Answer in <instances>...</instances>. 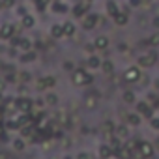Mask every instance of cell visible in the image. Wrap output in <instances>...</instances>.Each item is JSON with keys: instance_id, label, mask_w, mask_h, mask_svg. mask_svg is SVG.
Here are the masks:
<instances>
[{"instance_id": "cell-37", "label": "cell", "mask_w": 159, "mask_h": 159, "mask_svg": "<svg viewBox=\"0 0 159 159\" xmlns=\"http://www.w3.org/2000/svg\"><path fill=\"white\" fill-rule=\"evenodd\" d=\"M77 159H90V155H88V153H79Z\"/></svg>"}, {"instance_id": "cell-7", "label": "cell", "mask_w": 159, "mask_h": 159, "mask_svg": "<svg viewBox=\"0 0 159 159\" xmlns=\"http://www.w3.org/2000/svg\"><path fill=\"white\" fill-rule=\"evenodd\" d=\"M19 26H21V28H25V30H32V28L36 26V17H34L32 13L23 15V17L19 19Z\"/></svg>"}, {"instance_id": "cell-1", "label": "cell", "mask_w": 159, "mask_h": 159, "mask_svg": "<svg viewBox=\"0 0 159 159\" xmlns=\"http://www.w3.org/2000/svg\"><path fill=\"white\" fill-rule=\"evenodd\" d=\"M71 83L75 86H86V84L92 83V75L88 71H84V69H75L71 73Z\"/></svg>"}, {"instance_id": "cell-43", "label": "cell", "mask_w": 159, "mask_h": 159, "mask_svg": "<svg viewBox=\"0 0 159 159\" xmlns=\"http://www.w3.org/2000/svg\"><path fill=\"white\" fill-rule=\"evenodd\" d=\"M4 10V4H2V0H0V11H2Z\"/></svg>"}, {"instance_id": "cell-9", "label": "cell", "mask_w": 159, "mask_h": 159, "mask_svg": "<svg viewBox=\"0 0 159 159\" xmlns=\"http://www.w3.org/2000/svg\"><path fill=\"white\" fill-rule=\"evenodd\" d=\"M49 34H51L52 39H62V38H64V26H62L60 23H52V25L49 26Z\"/></svg>"}, {"instance_id": "cell-19", "label": "cell", "mask_w": 159, "mask_h": 159, "mask_svg": "<svg viewBox=\"0 0 159 159\" xmlns=\"http://www.w3.org/2000/svg\"><path fill=\"white\" fill-rule=\"evenodd\" d=\"M137 111H139V112H142L144 116L152 118V109L148 107V103H142V101H140V103H137Z\"/></svg>"}, {"instance_id": "cell-36", "label": "cell", "mask_w": 159, "mask_h": 159, "mask_svg": "<svg viewBox=\"0 0 159 159\" xmlns=\"http://www.w3.org/2000/svg\"><path fill=\"white\" fill-rule=\"evenodd\" d=\"M6 83H8L6 79H0V92H4V90H6Z\"/></svg>"}, {"instance_id": "cell-4", "label": "cell", "mask_w": 159, "mask_h": 159, "mask_svg": "<svg viewBox=\"0 0 159 159\" xmlns=\"http://www.w3.org/2000/svg\"><path fill=\"white\" fill-rule=\"evenodd\" d=\"M98 23H99V17L96 15V13H86L84 17H83V28L84 30H94L96 26H98Z\"/></svg>"}, {"instance_id": "cell-23", "label": "cell", "mask_w": 159, "mask_h": 159, "mask_svg": "<svg viewBox=\"0 0 159 159\" xmlns=\"http://www.w3.org/2000/svg\"><path fill=\"white\" fill-rule=\"evenodd\" d=\"M101 67H103L105 75H112V71H114V66H112V62H109V60L101 62Z\"/></svg>"}, {"instance_id": "cell-10", "label": "cell", "mask_w": 159, "mask_h": 159, "mask_svg": "<svg viewBox=\"0 0 159 159\" xmlns=\"http://www.w3.org/2000/svg\"><path fill=\"white\" fill-rule=\"evenodd\" d=\"M32 45H34V41L30 38H17L15 49H19L21 52H25V51H32Z\"/></svg>"}, {"instance_id": "cell-13", "label": "cell", "mask_w": 159, "mask_h": 159, "mask_svg": "<svg viewBox=\"0 0 159 159\" xmlns=\"http://www.w3.org/2000/svg\"><path fill=\"white\" fill-rule=\"evenodd\" d=\"M139 152H140L142 157H152L153 155V146L150 142H140L139 144Z\"/></svg>"}, {"instance_id": "cell-15", "label": "cell", "mask_w": 159, "mask_h": 159, "mask_svg": "<svg viewBox=\"0 0 159 159\" xmlns=\"http://www.w3.org/2000/svg\"><path fill=\"white\" fill-rule=\"evenodd\" d=\"M105 8H107V15L109 17H116L118 13H120V10H118V6L114 4V0H107V4H105Z\"/></svg>"}, {"instance_id": "cell-29", "label": "cell", "mask_w": 159, "mask_h": 159, "mask_svg": "<svg viewBox=\"0 0 159 159\" xmlns=\"http://www.w3.org/2000/svg\"><path fill=\"white\" fill-rule=\"evenodd\" d=\"M45 103H47V105H56V103H58V98H56L54 94H51V92H49V94H47V98H45Z\"/></svg>"}, {"instance_id": "cell-20", "label": "cell", "mask_w": 159, "mask_h": 159, "mask_svg": "<svg viewBox=\"0 0 159 159\" xmlns=\"http://www.w3.org/2000/svg\"><path fill=\"white\" fill-rule=\"evenodd\" d=\"M84 105H86L88 109H94V107L98 105V98H96V96H92V94H88V96L84 98Z\"/></svg>"}, {"instance_id": "cell-3", "label": "cell", "mask_w": 159, "mask_h": 159, "mask_svg": "<svg viewBox=\"0 0 159 159\" xmlns=\"http://www.w3.org/2000/svg\"><path fill=\"white\" fill-rule=\"evenodd\" d=\"M54 84H56V79H54L52 75H45V77L38 79V83H36L38 90H41V92H47V90L54 88Z\"/></svg>"}, {"instance_id": "cell-32", "label": "cell", "mask_w": 159, "mask_h": 159, "mask_svg": "<svg viewBox=\"0 0 159 159\" xmlns=\"http://www.w3.org/2000/svg\"><path fill=\"white\" fill-rule=\"evenodd\" d=\"M124 101L125 103H135V94L133 92H125L124 94Z\"/></svg>"}, {"instance_id": "cell-14", "label": "cell", "mask_w": 159, "mask_h": 159, "mask_svg": "<svg viewBox=\"0 0 159 159\" xmlns=\"http://www.w3.org/2000/svg\"><path fill=\"white\" fill-rule=\"evenodd\" d=\"M94 47H96L98 51H105V49L109 47V38H107V36H98V38L94 39Z\"/></svg>"}, {"instance_id": "cell-16", "label": "cell", "mask_w": 159, "mask_h": 159, "mask_svg": "<svg viewBox=\"0 0 159 159\" xmlns=\"http://www.w3.org/2000/svg\"><path fill=\"white\" fill-rule=\"evenodd\" d=\"M153 62H155V54H146V56L139 58V66L140 67H150V66H153Z\"/></svg>"}, {"instance_id": "cell-18", "label": "cell", "mask_w": 159, "mask_h": 159, "mask_svg": "<svg viewBox=\"0 0 159 159\" xmlns=\"http://www.w3.org/2000/svg\"><path fill=\"white\" fill-rule=\"evenodd\" d=\"M86 66L88 67H92V69H98V67H101V60L98 58V56H88V60H86Z\"/></svg>"}, {"instance_id": "cell-12", "label": "cell", "mask_w": 159, "mask_h": 159, "mask_svg": "<svg viewBox=\"0 0 159 159\" xmlns=\"http://www.w3.org/2000/svg\"><path fill=\"white\" fill-rule=\"evenodd\" d=\"M62 26H64V38H73L75 36L77 26H75L73 21H66V23H62Z\"/></svg>"}, {"instance_id": "cell-21", "label": "cell", "mask_w": 159, "mask_h": 159, "mask_svg": "<svg viewBox=\"0 0 159 159\" xmlns=\"http://www.w3.org/2000/svg\"><path fill=\"white\" fill-rule=\"evenodd\" d=\"M51 8H52V11H56V13H66V11H67V8H66L64 4H60V0H54Z\"/></svg>"}, {"instance_id": "cell-35", "label": "cell", "mask_w": 159, "mask_h": 159, "mask_svg": "<svg viewBox=\"0 0 159 159\" xmlns=\"http://www.w3.org/2000/svg\"><path fill=\"white\" fill-rule=\"evenodd\" d=\"M150 124H152V127H153V129H159V118H152V120H150Z\"/></svg>"}, {"instance_id": "cell-46", "label": "cell", "mask_w": 159, "mask_h": 159, "mask_svg": "<svg viewBox=\"0 0 159 159\" xmlns=\"http://www.w3.org/2000/svg\"><path fill=\"white\" fill-rule=\"evenodd\" d=\"M0 39H2V38H0Z\"/></svg>"}, {"instance_id": "cell-31", "label": "cell", "mask_w": 159, "mask_h": 159, "mask_svg": "<svg viewBox=\"0 0 159 159\" xmlns=\"http://www.w3.org/2000/svg\"><path fill=\"white\" fill-rule=\"evenodd\" d=\"M13 11H15V13H17V17H19V19H21V17H23V15H26V13H28V11H26V8H23V6H21V4H17V6H15V10H13Z\"/></svg>"}, {"instance_id": "cell-38", "label": "cell", "mask_w": 159, "mask_h": 159, "mask_svg": "<svg viewBox=\"0 0 159 159\" xmlns=\"http://www.w3.org/2000/svg\"><path fill=\"white\" fill-rule=\"evenodd\" d=\"M64 69H73V64H71V62H66V64H64Z\"/></svg>"}, {"instance_id": "cell-5", "label": "cell", "mask_w": 159, "mask_h": 159, "mask_svg": "<svg viewBox=\"0 0 159 159\" xmlns=\"http://www.w3.org/2000/svg\"><path fill=\"white\" fill-rule=\"evenodd\" d=\"M88 8H90V4L81 0L79 4H75V6L71 8V13H73V17H81V19H83V17L88 13Z\"/></svg>"}, {"instance_id": "cell-39", "label": "cell", "mask_w": 159, "mask_h": 159, "mask_svg": "<svg viewBox=\"0 0 159 159\" xmlns=\"http://www.w3.org/2000/svg\"><path fill=\"white\" fill-rule=\"evenodd\" d=\"M129 4L135 8V6H139V4H140V0H129Z\"/></svg>"}, {"instance_id": "cell-44", "label": "cell", "mask_w": 159, "mask_h": 159, "mask_svg": "<svg viewBox=\"0 0 159 159\" xmlns=\"http://www.w3.org/2000/svg\"><path fill=\"white\" fill-rule=\"evenodd\" d=\"M83 2H88V4H92V2H94V0H83Z\"/></svg>"}, {"instance_id": "cell-41", "label": "cell", "mask_w": 159, "mask_h": 159, "mask_svg": "<svg viewBox=\"0 0 159 159\" xmlns=\"http://www.w3.org/2000/svg\"><path fill=\"white\" fill-rule=\"evenodd\" d=\"M0 135H4V124L0 122Z\"/></svg>"}, {"instance_id": "cell-25", "label": "cell", "mask_w": 159, "mask_h": 159, "mask_svg": "<svg viewBox=\"0 0 159 159\" xmlns=\"http://www.w3.org/2000/svg\"><path fill=\"white\" fill-rule=\"evenodd\" d=\"M101 129H103V133H105V135H112V133H114V124L107 120V122L103 124V127H101Z\"/></svg>"}, {"instance_id": "cell-6", "label": "cell", "mask_w": 159, "mask_h": 159, "mask_svg": "<svg viewBox=\"0 0 159 159\" xmlns=\"http://www.w3.org/2000/svg\"><path fill=\"white\" fill-rule=\"evenodd\" d=\"M124 79H125L127 83H137L139 79H140V69H139L137 66L127 67V69H125V73H124Z\"/></svg>"}, {"instance_id": "cell-8", "label": "cell", "mask_w": 159, "mask_h": 159, "mask_svg": "<svg viewBox=\"0 0 159 159\" xmlns=\"http://www.w3.org/2000/svg\"><path fill=\"white\" fill-rule=\"evenodd\" d=\"M15 103H17V109L21 111V112H30V109L34 107V101L32 99H28V98H19V99H15Z\"/></svg>"}, {"instance_id": "cell-27", "label": "cell", "mask_w": 159, "mask_h": 159, "mask_svg": "<svg viewBox=\"0 0 159 159\" xmlns=\"http://www.w3.org/2000/svg\"><path fill=\"white\" fill-rule=\"evenodd\" d=\"M2 4H4V10H15V6L19 2L17 0H2Z\"/></svg>"}, {"instance_id": "cell-11", "label": "cell", "mask_w": 159, "mask_h": 159, "mask_svg": "<svg viewBox=\"0 0 159 159\" xmlns=\"http://www.w3.org/2000/svg\"><path fill=\"white\" fill-rule=\"evenodd\" d=\"M19 60H21L23 64H32V62L38 60V52H36L34 49H32V51H25V52H21Z\"/></svg>"}, {"instance_id": "cell-34", "label": "cell", "mask_w": 159, "mask_h": 159, "mask_svg": "<svg viewBox=\"0 0 159 159\" xmlns=\"http://www.w3.org/2000/svg\"><path fill=\"white\" fill-rule=\"evenodd\" d=\"M13 148H15V150H23V148H25V142H23V140H15V142H13Z\"/></svg>"}, {"instance_id": "cell-24", "label": "cell", "mask_w": 159, "mask_h": 159, "mask_svg": "<svg viewBox=\"0 0 159 159\" xmlns=\"http://www.w3.org/2000/svg\"><path fill=\"white\" fill-rule=\"evenodd\" d=\"M99 155H101L103 159H109V157L112 155V148H111V146H101V148H99Z\"/></svg>"}, {"instance_id": "cell-33", "label": "cell", "mask_w": 159, "mask_h": 159, "mask_svg": "<svg viewBox=\"0 0 159 159\" xmlns=\"http://www.w3.org/2000/svg\"><path fill=\"white\" fill-rule=\"evenodd\" d=\"M150 45H153V47H157V45H159V32H155V34L150 38Z\"/></svg>"}, {"instance_id": "cell-30", "label": "cell", "mask_w": 159, "mask_h": 159, "mask_svg": "<svg viewBox=\"0 0 159 159\" xmlns=\"http://www.w3.org/2000/svg\"><path fill=\"white\" fill-rule=\"evenodd\" d=\"M17 75H19L17 79H19L21 83H28V81H30V73H28V71H21V73H17Z\"/></svg>"}, {"instance_id": "cell-42", "label": "cell", "mask_w": 159, "mask_h": 159, "mask_svg": "<svg viewBox=\"0 0 159 159\" xmlns=\"http://www.w3.org/2000/svg\"><path fill=\"white\" fill-rule=\"evenodd\" d=\"M153 25H155V26H159V17H157V19H153Z\"/></svg>"}, {"instance_id": "cell-45", "label": "cell", "mask_w": 159, "mask_h": 159, "mask_svg": "<svg viewBox=\"0 0 159 159\" xmlns=\"http://www.w3.org/2000/svg\"><path fill=\"white\" fill-rule=\"evenodd\" d=\"M0 122H2V111H0Z\"/></svg>"}, {"instance_id": "cell-17", "label": "cell", "mask_w": 159, "mask_h": 159, "mask_svg": "<svg viewBox=\"0 0 159 159\" xmlns=\"http://www.w3.org/2000/svg\"><path fill=\"white\" fill-rule=\"evenodd\" d=\"M114 152H116V155H118V157H122V159H131V155H133V152H131L127 146L118 148V150H114Z\"/></svg>"}, {"instance_id": "cell-2", "label": "cell", "mask_w": 159, "mask_h": 159, "mask_svg": "<svg viewBox=\"0 0 159 159\" xmlns=\"http://www.w3.org/2000/svg\"><path fill=\"white\" fill-rule=\"evenodd\" d=\"M17 26L13 23H2L0 25V38H2L4 41H11V38H15L17 34Z\"/></svg>"}, {"instance_id": "cell-26", "label": "cell", "mask_w": 159, "mask_h": 159, "mask_svg": "<svg viewBox=\"0 0 159 159\" xmlns=\"http://www.w3.org/2000/svg\"><path fill=\"white\" fill-rule=\"evenodd\" d=\"M127 135H129V133H127V127H125V125H118V127H116V137H118V139H125Z\"/></svg>"}, {"instance_id": "cell-28", "label": "cell", "mask_w": 159, "mask_h": 159, "mask_svg": "<svg viewBox=\"0 0 159 159\" xmlns=\"http://www.w3.org/2000/svg\"><path fill=\"white\" fill-rule=\"evenodd\" d=\"M127 122H129L131 125H139V124H140V116H139V114H127Z\"/></svg>"}, {"instance_id": "cell-22", "label": "cell", "mask_w": 159, "mask_h": 159, "mask_svg": "<svg viewBox=\"0 0 159 159\" xmlns=\"http://www.w3.org/2000/svg\"><path fill=\"white\" fill-rule=\"evenodd\" d=\"M114 23L118 25V26H124V25H127V13H118L116 17H114Z\"/></svg>"}, {"instance_id": "cell-40", "label": "cell", "mask_w": 159, "mask_h": 159, "mask_svg": "<svg viewBox=\"0 0 159 159\" xmlns=\"http://www.w3.org/2000/svg\"><path fill=\"white\" fill-rule=\"evenodd\" d=\"M41 2H43V4H45V6H51V4H52V2H54V0H41Z\"/></svg>"}]
</instances>
